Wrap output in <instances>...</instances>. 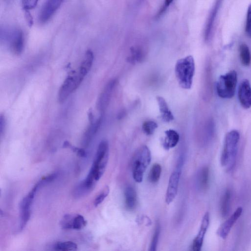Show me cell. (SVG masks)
Masks as SVG:
<instances>
[{
	"mask_svg": "<svg viewBox=\"0 0 251 251\" xmlns=\"http://www.w3.org/2000/svg\"><path fill=\"white\" fill-rule=\"evenodd\" d=\"M238 97L240 103L243 108L249 109L251 107V86L248 79L243 80L240 84Z\"/></svg>",
	"mask_w": 251,
	"mask_h": 251,
	"instance_id": "11",
	"label": "cell"
},
{
	"mask_svg": "<svg viewBox=\"0 0 251 251\" xmlns=\"http://www.w3.org/2000/svg\"><path fill=\"white\" fill-rule=\"evenodd\" d=\"M183 164L177 163L176 169L170 176L165 196V201L170 204L175 199L178 190Z\"/></svg>",
	"mask_w": 251,
	"mask_h": 251,
	"instance_id": "7",
	"label": "cell"
},
{
	"mask_svg": "<svg viewBox=\"0 0 251 251\" xmlns=\"http://www.w3.org/2000/svg\"><path fill=\"white\" fill-rule=\"evenodd\" d=\"M232 192L229 188L226 189L222 196L220 202V213L224 218L226 217L230 210Z\"/></svg>",
	"mask_w": 251,
	"mask_h": 251,
	"instance_id": "18",
	"label": "cell"
},
{
	"mask_svg": "<svg viewBox=\"0 0 251 251\" xmlns=\"http://www.w3.org/2000/svg\"><path fill=\"white\" fill-rule=\"evenodd\" d=\"M223 0H216L209 15L204 31V39L206 41L211 38L214 23Z\"/></svg>",
	"mask_w": 251,
	"mask_h": 251,
	"instance_id": "13",
	"label": "cell"
},
{
	"mask_svg": "<svg viewBox=\"0 0 251 251\" xmlns=\"http://www.w3.org/2000/svg\"><path fill=\"white\" fill-rule=\"evenodd\" d=\"M194 58L191 55L177 60L175 66V74L180 86L185 89L191 88L195 74Z\"/></svg>",
	"mask_w": 251,
	"mask_h": 251,
	"instance_id": "3",
	"label": "cell"
},
{
	"mask_svg": "<svg viewBox=\"0 0 251 251\" xmlns=\"http://www.w3.org/2000/svg\"><path fill=\"white\" fill-rule=\"evenodd\" d=\"M94 55L93 52L89 50L85 53V57L82 62L80 68L86 70L87 72L90 70L93 62Z\"/></svg>",
	"mask_w": 251,
	"mask_h": 251,
	"instance_id": "26",
	"label": "cell"
},
{
	"mask_svg": "<svg viewBox=\"0 0 251 251\" xmlns=\"http://www.w3.org/2000/svg\"><path fill=\"white\" fill-rule=\"evenodd\" d=\"M69 148H70L74 152L77 154L78 156L81 157H85L86 156V152L83 149L74 147L71 145H70Z\"/></svg>",
	"mask_w": 251,
	"mask_h": 251,
	"instance_id": "33",
	"label": "cell"
},
{
	"mask_svg": "<svg viewBox=\"0 0 251 251\" xmlns=\"http://www.w3.org/2000/svg\"><path fill=\"white\" fill-rule=\"evenodd\" d=\"M165 137L163 141V146L165 149L169 150L175 147L179 140L178 133L173 129H169L165 132Z\"/></svg>",
	"mask_w": 251,
	"mask_h": 251,
	"instance_id": "19",
	"label": "cell"
},
{
	"mask_svg": "<svg viewBox=\"0 0 251 251\" xmlns=\"http://www.w3.org/2000/svg\"><path fill=\"white\" fill-rule=\"evenodd\" d=\"M64 0H47L39 15L41 23L47 22L53 15Z\"/></svg>",
	"mask_w": 251,
	"mask_h": 251,
	"instance_id": "12",
	"label": "cell"
},
{
	"mask_svg": "<svg viewBox=\"0 0 251 251\" xmlns=\"http://www.w3.org/2000/svg\"><path fill=\"white\" fill-rule=\"evenodd\" d=\"M115 82V80L109 81L100 94L97 103V108L100 111H104L107 107L110 101Z\"/></svg>",
	"mask_w": 251,
	"mask_h": 251,
	"instance_id": "14",
	"label": "cell"
},
{
	"mask_svg": "<svg viewBox=\"0 0 251 251\" xmlns=\"http://www.w3.org/2000/svg\"><path fill=\"white\" fill-rule=\"evenodd\" d=\"M88 115L90 123H93L94 120V116L91 110H90V111L88 112Z\"/></svg>",
	"mask_w": 251,
	"mask_h": 251,
	"instance_id": "36",
	"label": "cell"
},
{
	"mask_svg": "<svg viewBox=\"0 0 251 251\" xmlns=\"http://www.w3.org/2000/svg\"><path fill=\"white\" fill-rule=\"evenodd\" d=\"M161 171L162 169L160 164H154L149 172V179L151 183L157 182L160 178Z\"/></svg>",
	"mask_w": 251,
	"mask_h": 251,
	"instance_id": "25",
	"label": "cell"
},
{
	"mask_svg": "<svg viewBox=\"0 0 251 251\" xmlns=\"http://www.w3.org/2000/svg\"><path fill=\"white\" fill-rule=\"evenodd\" d=\"M41 187L40 183L38 182L21 201L20 205L21 221L19 227L20 230L23 229L30 219L31 207L33 199L38 190Z\"/></svg>",
	"mask_w": 251,
	"mask_h": 251,
	"instance_id": "6",
	"label": "cell"
},
{
	"mask_svg": "<svg viewBox=\"0 0 251 251\" xmlns=\"http://www.w3.org/2000/svg\"><path fill=\"white\" fill-rule=\"evenodd\" d=\"M25 11V17L26 23L29 27H31L33 24V17L29 10Z\"/></svg>",
	"mask_w": 251,
	"mask_h": 251,
	"instance_id": "34",
	"label": "cell"
},
{
	"mask_svg": "<svg viewBox=\"0 0 251 251\" xmlns=\"http://www.w3.org/2000/svg\"><path fill=\"white\" fill-rule=\"evenodd\" d=\"M239 57L241 64L248 67L251 63V53L248 45L245 43L241 44L239 48Z\"/></svg>",
	"mask_w": 251,
	"mask_h": 251,
	"instance_id": "23",
	"label": "cell"
},
{
	"mask_svg": "<svg viewBox=\"0 0 251 251\" xmlns=\"http://www.w3.org/2000/svg\"><path fill=\"white\" fill-rule=\"evenodd\" d=\"M237 83V74L231 70L220 76L216 84L218 96L223 99H231L235 95Z\"/></svg>",
	"mask_w": 251,
	"mask_h": 251,
	"instance_id": "5",
	"label": "cell"
},
{
	"mask_svg": "<svg viewBox=\"0 0 251 251\" xmlns=\"http://www.w3.org/2000/svg\"><path fill=\"white\" fill-rule=\"evenodd\" d=\"M173 1V0H165L163 5L160 8L156 15L157 18L159 17L165 12L168 6Z\"/></svg>",
	"mask_w": 251,
	"mask_h": 251,
	"instance_id": "32",
	"label": "cell"
},
{
	"mask_svg": "<svg viewBox=\"0 0 251 251\" xmlns=\"http://www.w3.org/2000/svg\"><path fill=\"white\" fill-rule=\"evenodd\" d=\"M160 226L158 224L156 225L154 234L150 246V251H154L156 250L157 243L160 234Z\"/></svg>",
	"mask_w": 251,
	"mask_h": 251,
	"instance_id": "29",
	"label": "cell"
},
{
	"mask_svg": "<svg viewBox=\"0 0 251 251\" xmlns=\"http://www.w3.org/2000/svg\"><path fill=\"white\" fill-rule=\"evenodd\" d=\"M108 143L106 140H102L98 146L91 169L84 179L88 187L94 188L97 182L103 175L108 162Z\"/></svg>",
	"mask_w": 251,
	"mask_h": 251,
	"instance_id": "1",
	"label": "cell"
},
{
	"mask_svg": "<svg viewBox=\"0 0 251 251\" xmlns=\"http://www.w3.org/2000/svg\"><path fill=\"white\" fill-rule=\"evenodd\" d=\"M109 187L108 186H106L101 192L97 196L96 198L94 204L95 206H98L100 205L104 199L106 198L109 193Z\"/></svg>",
	"mask_w": 251,
	"mask_h": 251,
	"instance_id": "28",
	"label": "cell"
},
{
	"mask_svg": "<svg viewBox=\"0 0 251 251\" xmlns=\"http://www.w3.org/2000/svg\"><path fill=\"white\" fill-rule=\"evenodd\" d=\"M101 120V118L100 117L95 123H90L82 138L81 145L83 147H87L89 146L100 126Z\"/></svg>",
	"mask_w": 251,
	"mask_h": 251,
	"instance_id": "17",
	"label": "cell"
},
{
	"mask_svg": "<svg viewBox=\"0 0 251 251\" xmlns=\"http://www.w3.org/2000/svg\"><path fill=\"white\" fill-rule=\"evenodd\" d=\"M243 212L242 207H238L233 214L218 228L217 235L223 239L226 238L232 227L241 216Z\"/></svg>",
	"mask_w": 251,
	"mask_h": 251,
	"instance_id": "9",
	"label": "cell"
},
{
	"mask_svg": "<svg viewBox=\"0 0 251 251\" xmlns=\"http://www.w3.org/2000/svg\"><path fill=\"white\" fill-rule=\"evenodd\" d=\"M39 0H22V4L25 10H29L34 8Z\"/></svg>",
	"mask_w": 251,
	"mask_h": 251,
	"instance_id": "31",
	"label": "cell"
},
{
	"mask_svg": "<svg viewBox=\"0 0 251 251\" xmlns=\"http://www.w3.org/2000/svg\"><path fill=\"white\" fill-rule=\"evenodd\" d=\"M209 169L207 166L203 167L200 171L198 176V184L199 188L202 191L207 189L209 184Z\"/></svg>",
	"mask_w": 251,
	"mask_h": 251,
	"instance_id": "21",
	"label": "cell"
},
{
	"mask_svg": "<svg viewBox=\"0 0 251 251\" xmlns=\"http://www.w3.org/2000/svg\"><path fill=\"white\" fill-rule=\"evenodd\" d=\"M156 100L162 120L166 122H169L173 120L174 119V116L169 109L165 100L160 96L157 97Z\"/></svg>",
	"mask_w": 251,
	"mask_h": 251,
	"instance_id": "20",
	"label": "cell"
},
{
	"mask_svg": "<svg viewBox=\"0 0 251 251\" xmlns=\"http://www.w3.org/2000/svg\"><path fill=\"white\" fill-rule=\"evenodd\" d=\"M239 140L240 134L237 130H230L226 135L221 156V164L228 171L235 166Z\"/></svg>",
	"mask_w": 251,
	"mask_h": 251,
	"instance_id": "2",
	"label": "cell"
},
{
	"mask_svg": "<svg viewBox=\"0 0 251 251\" xmlns=\"http://www.w3.org/2000/svg\"><path fill=\"white\" fill-rule=\"evenodd\" d=\"M86 224L87 222L83 216L77 214H66L60 222L61 226L64 229H81Z\"/></svg>",
	"mask_w": 251,
	"mask_h": 251,
	"instance_id": "8",
	"label": "cell"
},
{
	"mask_svg": "<svg viewBox=\"0 0 251 251\" xmlns=\"http://www.w3.org/2000/svg\"><path fill=\"white\" fill-rule=\"evenodd\" d=\"M157 127V124L152 121H147L142 125L143 130L147 135L152 134Z\"/></svg>",
	"mask_w": 251,
	"mask_h": 251,
	"instance_id": "27",
	"label": "cell"
},
{
	"mask_svg": "<svg viewBox=\"0 0 251 251\" xmlns=\"http://www.w3.org/2000/svg\"><path fill=\"white\" fill-rule=\"evenodd\" d=\"M125 203L129 210L135 208L137 203V195L134 189L131 186L126 187L125 191Z\"/></svg>",
	"mask_w": 251,
	"mask_h": 251,
	"instance_id": "22",
	"label": "cell"
},
{
	"mask_svg": "<svg viewBox=\"0 0 251 251\" xmlns=\"http://www.w3.org/2000/svg\"><path fill=\"white\" fill-rule=\"evenodd\" d=\"M5 126L6 121L4 116L1 114L0 117V134L1 137L3 135L4 132Z\"/></svg>",
	"mask_w": 251,
	"mask_h": 251,
	"instance_id": "35",
	"label": "cell"
},
{
	"mask_svg": "<svg viewBox=\"0 0 251 251\" xmlns=\"http://www.w3.org/2000/svg\"><path fill=\"white\" fill-rule=\"evenodd\" d=\"M75 90L74 76H68L64 80L58 91V100L59 102H64L69 96Z\"/></svg>",
	"mask_w": 251,
	"mask_h": 251,
	"instance_id": "16",
	"label": "cell"
},
{
	"mask_svg": "<svg viewBox=\"0 0 251 251\" xmlns=\"http://www.w3.org/2000/svg\"><path fill=\"white\" fill-rule=\"evenodd\" d=\"M245 30L247 35L251 37V3L247 10Z\"/></svg>",
	"mask_w": 251,
	"mask_h": 251,
	"instance_id": "30",
	"label": "cell"
},
{
	"mask_svg": "<svg viewBox=\"0 0 251 251\" xmlns=\"http://www.w3.org/2000/svg\"><path fill=\"white\" fill-rule=\"evenodd\" d=\"M53 247L55 250L62 251H76L77 249L76 244L72 241L58 242Z\"/></svg>",
	"mask_w": 251,
	"mask_h": 251,
	"instance_id": "24",
	"label": "cell"
},
{
	"mask_svg": "<svg viewBox=\"0 0 251 251\" xmlns=\"http://www.w3.org/2000/svg\"><path fill=\"white\" fill-rule=\"evenodd\" d=\"M209 214L207 212L203 216L199 231L193 241L192 245V249L193 251H201L203 244L205 235L209 226Z\"/></svg>",
	"mask_w": 251,
	"mask_h": 251,
	"instance_id": "10",
	"label": "cell"
},
{
	"mask_svg": "<svg viewBox=\"0 0 251 251\" xmlns=\"http://www.w3.org/2000/svg\"><path fill=\"white\" fill-rule=\"evenodd\" d=\"M10 47L12 51L17 55L22 53L24 48V38L23 32L15 29L10 32Z\"/></svg>",
	"mask_w": 251,
	"mask_h": 251,
	"instance_id": "15",
	"label": "cell"
},
{
	"mask_svg": "<svg viewBox=\"0 0 251 251\" xmlns=\"http://www.w3.org/2000/svg\"><path fill=\"white\" fill-rule=\"evenodd\" d=\"M151 161V153L146 145L141 146L135 152L132 160V172L135 181L142 182L145 172Z\"/></svg>",
	"mask_w": 251,
	"mask_h": 251,
	"instance_id": "4",
	"label": "cell"
}]
</instances>
